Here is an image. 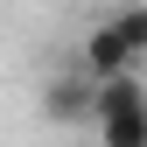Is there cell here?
<instances>
[{"instance_id": "cell-1", "label": "cell", "mask_w": 147, "mask_h": 147, "mask_svg": "<svg viewBox=\"0 0 147 147\" xmlns=\"http://www.w3.org/2000/svg\"><path fill=\"white\" fill-rule=\"evenodd\" d=\"M98 147H147V84H140V70L98 84Z\"/></svg>"}, {"instance_id": "cell-2", "label": "cell", "mask_w": 147, "mask_h": 147, "mask_svg": "<svg viewBox=\"0 0 147 147\" xmlns=\"http://www.w3.org/2000/svg\"><path fill=\"white\" fill-rule=\"evenodd\" d=\"M42 112L56 119V126H98V77H91L84 63H70L63 77H49Z\"/></svg>"}, {"instance_id": "cell-3", "label": "cell", "mask_w": 147, "mask_h": 147, "mask_svg": "<svg viewBox=\"0 0 147 147\" xmlns=\"http://www.w3.org/2000/svg\"><path fill=\"white\" fill-rule=\"evenodd\" d=\"M77 63H84V70H91L98 84H112V77H126V70H140V56L126 49V35L112 28V14H105V21H98V28L84 35V49H77Z\"/></svg>"}, {"instance_id": "cell-4", "label": "cell", "mask_w": 147, "mask_h": 147, "mask_svg": "<svg viewBox=\"0 0 147 147\" xmlns=\"http://www.w3.org/2000/svg\"><path fill=\"white\" fill-rule=\"evenodd\" d=\"M112 28L126 35V49H133V56H147V0H126V7H112Z\"/></svg>"}]
</instances>
